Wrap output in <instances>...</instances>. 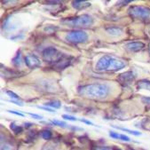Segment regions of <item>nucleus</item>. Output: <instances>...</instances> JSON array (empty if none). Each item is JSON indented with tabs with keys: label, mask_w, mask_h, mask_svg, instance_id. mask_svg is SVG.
Here are the masks:
<instances>
[{
	"label": "nucleus",
	"mask_w": 150,
	"mask_h": 150,
	"mask_svg": "<svg viewBox=\"0 0 150 150\" xmlns=\"http://www.w3.org/2000/svg\"><path fill=\"white\" fill-rule=\"evenodd\" d=\"M79 95L91 100H104L110 93V87L106 83H91L78 88Z\"/></svg>",
	"instance_id": "nucleus-1"
},
{
	"label": "nucleus",
	"mask_w": 150,
	"mask_h": 150,
	"mask_svg": "<svg viewBox=\"0 0 150 150\" xmlns=\"http://www.w3.org/2000/svg\"><path fill=\"white\" fill-rule=\"evenodd\" d=\"M61 23L70 28H87L91 27L94 23V20L89 14H82L76 17L66 18L62 20Z\"/></svg>",
	"instance_id": "nucleus-2"
},
{
	"label": "nucleus",
	"mask_w": 150,
	"mask_h": 150,
	"mask_svg": "<svg viewBox=\"0 0 150 150\" xmlns=\"http://www.w3.org/2000/svg\"><path fill=\"white\" fill-rule=\"evenodd\" d=\"M129 15L133 19H146L150 16V8L143 6H132L128 9Z\"/></svg>",
	"instance_id": "nucleus-3"
},
{
	"label": "nucleus",
	"mask_w": 150,
	"mask_h": 150,
	"mask_svg": "<svg viewBox=\"0 0 150 150\" xmlns=\"http://www.w3.org/2000/svg\"><path fill=\"white\" fill-rule=\"evenodd\" d=\"M88 34L83 30H72L67 33L65 39L73 44H81L85 43L88 40Z\"/></svg>",
	"instance_id": "nucleus-4"
},
{
	"label": "nucleus",
	"mask_w": 150,
	"mask_h": 150,
	"mask_svg": "<svg viewBox=\"0 0 150 150\" xmlns=\"http://www.w3.org/2000/svg\"><path fill=\"white\" fill-rule=\"evenodd\" d=\"M62 55L63 53L59 52L55 47H52V46L46 47L42 52V57L44 61L49 63H52V64L55 63Z\"/></svg>",
	"instance_id": "nucleus-5"
},
{
	"label": "nucleus",
	"mask_w": 150,
	"mask_h": 150,
	"mask_svg": "<svg viewBox=\"0 0 150 150\" xmlns=\"http://www.w3.org/2000/svg\"><path fill=\"white\" fill-rule=\"evenodd\" d=\"M38 88L40 91L45 93H57L58 92V84L55 81L50 79H43L37 83Z\"/></svg>",
	"instance_id": "nucleus-6"
},
{
	"label": "nucleus",
	"mask_w": 150,
	"mask_h": 150,
	"mask_svg": "<svg viewBox=\"0 0 150 150\" xmlns=\"http://www.w3.org/2000/svg\"><path fill=\"white\" fill-rule=\"evenodd\" d=\"M72 59H73V57H71L69 55H66L63 53V55L59 58L55 63L52 64V68H53V69L62 70L70 65Z\"/></svg>",
	"instance_id": "nucleus-7"
},
{
	"label": "nucleus",
	"mask_w": 150,
	"mask_h": 150,
	"mask_svg": "<svg viewBox=\"0 0 150 150\" xmlns=\"http://www.w3.org/2000/svg\"><path fill=\"white\" fill-rule=\"evenodd\" d=\"M113 56L111 55H104L102 56L96 64V70L99 72H104V71H108L109 69V66L111 64V61H112Z\"/></svg>",
	"instance_id": "nucleus-8"
},
{
	"label": "nucleus",
	"mask_w": 150,
	"mask_h": 150,
	"mask_svg": "<svg viewBox=\"0 0 150 150\" xmlns=\"http://www.w3.org/2000/svg\"><path fill=\"white\" fill-rule=\"evenodd\" d=\"M135 77L136 76L132 71H127V72H125L121 75H119L117 80L121 85H123L124 87H127L132 82H134Z\"/></svg>",
	"instance_id": "nucleus-9"
},
{
	"label": "nucleus",
	"mask_w": 150,
	"mask_h": 150,
	"mask_svg": "<svg viewBox=\"0 0 150 150\" xmlns=\"http://www.w3.org/2000/svg\"><path fill=\"white\" fill-rule=\"evenodd\" d=\"M24 62L28 69H36L41 66L40 59L34 54H28L24 58Z\"/></svg>",
	"instance_id": "nucleus-10"
},
{
	"label": "nucleus",
	"mask_w": 150,
	"mask_h": 150,
	"mask_svg": "<svg viewBox=\"0 0 150 150\" xmlns=\"http://www.w3.org/2000/svg\"><path fill=\"white\" fill-rule=\"evenodd\" d=\"M127 50L131 51V52H139L141 51L144 47H145V44L139 41H135V42H130L128 44L125 45V46Z\"/></svg>",
	"instance_id": "nucleus-11"
},
{
	"label": "nucleus",
	"mask_w": 150,
	"mask_h": 150,
	"mask_svg": "<svg viewBox=\"0 0 150 150\" xmlns=\"http://www.w3.org/2000/svg\"><path fill=\"white\" fill-rule=\"evenodd\" d=\"M106 32L112 37H119L124 33V30H123V28L120 27L110 26V27L106 28Z\"/></svg>",
	"instance_id": "nucleus-12"
},
{
	"label": "nucleus",
	"mask_w": 150,
	"mask_h": 150,
	"mask_svg": "<svg viewBox=\"0 0 150 150\" xmlns=\"http://www.w3.org/2000/svg\"><path fill=\"white\" fill-rule=\"evenodd\" d=\"M72 6L76 10H83L91 6V3L86 1H72Z\"/></svg>",
	"instance_id": "nucleus-13"
},
{
	"label": "nucleus",
	"mask_w": 150,
	"mask_h": 150,
	"mask_svg": "<svg viewBox=\"0 0 150 150\" xmlns=\"http://www.w3.org/2000/svg\"><path fill=\"white\" fill-rule=\"evenodd\" d=\"M1 74L3 76V77L5 78H13V77H17L20 73L15 71V70H13V69H7V68H5V71L2 70L1 71Z\"/></svg>",
	"instance_id": "nucleus-14"
},
{
	"label": "nucleus",
	"mask_w": 150,
	"mask_h": 150,
	"mask_svg": "<svg viewBox=\"0 0 150 150\" xmlns=\"http://www.w3.org/2000/svg\"><path fill=\"white\" fill-rule=\"evenodd\" d=\"M137 87L138 89L141 90H147V91H150V81L146 80V79H143L138 82L137 83Z\"/></svg>",
	"instance_id": "nucleus-15"
},
{
	"label": "nucleus",
	"mask_w": 150,
	"mask_h": 150,
	"mask_svg": "<svg viewBox=\"0 0 150 150\" xmlns=\"http://www.w3.org/2000/svg\"><path fill=\"white\" fill-rule=\"evenodd\" d=\"M12 62H13V66L16 67V68H19V67L21 66V64H22V59H21V52L20 51L17 52L16 55L14 56V58L13 59Z\"/></svg>",
	"instance_id": "nucleus-16"
},
{
	"label": "nucleus",
	"mask_w": 150,
	"mask_h": 150,
	"mask_svg": "<svg viewBox=\"0 0 150 150\" xmlns=\"http://www.w3.org/2000/svg\"><path fill=\"white\" fill-rule=\"evenodd\" d=\"M45 105V107H48V108H51L52 109H55V108H59L62 107V102L59 101V100H53L46 102Z\"/></svg>",
	"instance_id": "nucleus-17"
},
{
	"label": "nucleus",
	"mask_w": 150,
	"mask_h": 150,
	"mask_svg": "<svg viewBox=\"0 0 150 150\" xmlns=\"http://www.w3.org/2000/svg\"><path fill=\"white\" fill-rule=\"evenodd\" d=\"M37 137H38V132L37 131H30V132H28L27 133V141L28 142H32L34 140L37 139Z\"/></svg>",
	"instance_id": "nucleus-18"
},
{
	"label": "nucleus",
	"mask_w": 150,
	"mask_h": 150,
	"mask_svg": "<svg viewBox=\"0 0 150 150\" xmlns=\"http://www.w3.org/2000/svg\"><path fill=\"white\" fill-rule=\"evenodd\" d=\"M10 129L13 131V132H14V134H20L23 132V127H21V125H18L14 123H12L10 125Z\"/></svg>",
	"instance_id": "nucleus-19"
},
{
	"label": "nucleus",
	"mask_w": 150,
	"mask_h": 150,
	"mask_svg": "<svg viewBox=\"0 0 150 150\" xmlns=\"http://www.w3.org/2000/svg\"><path fill=\"white\" fill-rule=\"evenodd\" d=\"M40 136L45 140H50L52 138V133L49 130H44L40 132Z\"/></svg>",
	"instance_id": "nucleus-20"
},
{
	"label": "nucleus",
	"mask_w": 150,
	"mask_h": 150,
	"mask_svg": "<svg viewBox=\"0 0 150 150\" xmlns=\"http://www.w3.org/2000/svg\"><path fill=\"white\" fill-rule=\"evenodd\" d=\"M57 146V144L54 141H50L45 144L41 150H54Z\"/></svg>",
	"instance_id": "nucleus-21"
},
{
	"label": "nucleus",
	"mask_w": 150,
	"mask_h": 150,
	"mask_svg": "<svg viewBox=\"0 0 150 150\" xmlns=\"http://www.w3.org/2000/svg\"><path fill=\"white\" fill-rule=\"evenodd\" d=\"M113 127H115V128H116V129H118V130H120V131H123V132H128V133H130V134L135 135V136H139V135H141L140 132H136V131H132V130H129V129H125V128H122V127H116V126H113Z\"/></svg>",
	"instance_id": "nucleus-22"
},
{
	"label": "nucleus",
	"mask_w": 150,
	"mask_h": 150,
	"mask_svg": "<svg viewBox=\"0 0 150 150\" xmlns=\"http://www.w3.org/2000/svg\"><path fill=\"white\" fill-rule=\"evenodd\" d=\"M57 29H58V27L53 26V25H48L44 28V30L47 33H53L57 30Z\"/></svg>",
	"instance_id": "nucleus-23"
},
{
	"label": "nucleus",
	"mask_w": 150,
	"mask_h": 150,
	"mask_svg": "<svg viewBox=\"0 0 150 150\" xmlns=\"http://www.w3.org/2000/svg\"><path fill=\"white\" fill-rule=\"evenodd\" d=\"M51 123L56 126H59V127H62V128H65L67 127V124L65 122H62V121H59V120H52Z\"/></svg>",
	"instance_id": "nucleus-24"
},
{
	"label": "nucleus",
	"mask_w": 150,
	"mask_h": 150,
	"mask_svg": "<svg viewBox=\"0 0 150 150\" xmlns=\"http://www.w3.org/2000/svg\"><path fill=\"white\" fill-rule=\"evenodd\" d=\"M6 94L12 99V100H20L21 98L19 97V95H17L15 93L12 92V91H6Z\"/></svg>",
	"instance_id": "nucleus-25"
},
{
	"label": "nucleus",
	"mask_w": 150,
	"mask_h": 150,
	"mask_svg": "<svg viewBox=\"0 0 150 150\" xmlns=\"http://www.w3.org/2000/svg\"><path fill=\"white\" fill-rule=\"evenodd\" d=\"M93 150H117V149L111 146H94Z\"/></svg>",
	"instance_id": "nucleus-26"
},
{
	"label": "nucleus",
	"mask_w": 150,
	"mask_h": 150,
	"mask_svg": "<svg viewBox=\"0 0 150 150\" xmlns=\"http://www.w3.org/2000/svg\"><path fill=\"white\" fill-rule=\"evenodd\" d=\"M1 150H13V146L9 143H2Z\"/></svg>",
	"instance_id": "nucleus-27"
},
{
	"label": "nucleus",
	"mask_w": 150,
	"mask_h": 150,
	"mask_svg": "<svg viewBox=\"0 0 150 150\" xmlns=\"http://www.w3.org/2000/svg\"><path fill=\"white\" fill-rule=\"evenodd\" d=\"M141 101L143 104H145L148 108H150V97H143L141 99Z\"/></svg>",
	"instance_id": "nucleus-28"
},
{
	"label": "nucleus",
	"mask_w": 150,
	"mask_h": 150,
	"mask_svg": "<svg viewBox=\"0 0 150 150\" xmlns=\"http://www.w3.org/2000/svg\"><path fill=\"white\" fill-rule=\"evenodd\" d=\"M62 118H64L65 120H69V121H76V118L72 116V115H63Z\"/></svg>",
	"instance_id": "nucleus-29"
},
{
	"label": "nucleus",
	"mask_w": 150,
	"mask_h": 150,
	"mask_svg": "<svg viewBox=\"0 0 150 150\" xmlns=\"http://www.w3.org/2000/svg\"><path fill=\"white\" fill-rule=\"evenodd\" d=\"M120 135L121 134H119L118 132H110L109 133V136L113 139H120Z\"/></svg>",
	"instance_id": "nucleus-30"
},
{
	"label": "nucleus",
	"mask_w": 150,
	"mask_h": 150,
	"mask_svg": "<svg viewBox=\"0 0 150 150\" xmlns=\"http://www.w3.org/2000/svg\"><path fill=\"white\" fill-rule=\"evenodd\" d=\"M38 108L40 109H43V110H45V111H48V112H55L54 109L51 108H48V107H43V106H38Z\"/></svg>",
	"instance_id": "nucleus-31"
},
{
	"label": "nucleus",
	"mask_w": 150,
	"mask_h": 150,
	"mask_svg": "<svg viewBox=\"0 0 150 150\" xmlns=\"http://www.w3.org/2000/svg\"><path fill=\"white\" fill-rule=\"evenodd\" d=\"M28 115H30L31 117H33L34 119H38V120H40V119H42V118H43V116H42V115H37V114L28 113Z\"/></svg>",
	"instance_id": "nucleus-32"
},
{
	"label": "nucleus",
	"mask_w": 150,
	"mask_h": 150,
	"mask_svg": "<svg viewBox=\"0 0 150 150\" xmlns=\"http://www.w3.org/2000/svg\"><path fill=\"white\" fill-rule=\"evenodd\" d=\"M9 101H10V102H12V103H14V104H16V105H18V106L23 107V102H22V101H20V100H10Z\"/></svg>",
	"instance_id": "nucleus-33"
},
{
	"label": "nucleus",
	"mask_w": 150,
	"mask_h": 150,
	"mask_svg": "<svg viewBox=\"0 0 150 150\" xmlns=\"http://www.w3.org/2000/svg\"><path fill=\"white\" fill-rule=\"evenodd\" d=\"M9 113H12V114H13V115H19V116H24V114H22V113H21V112H17V111H13V110H7Z\"/></svg>",
	"instance_id": "nucleus-34"
},
{
	"label": "nucleus",
	"mask_w": 150,
	"mask_h": 150,
	"mask_svg": "<svg viewBox=\"0 0 150 150\" xmlns=\"http://www.w3.org/2000/svg\"><path fill=\"white\" fill-rule=\"evenodd\" d=\"M120 139H122V140H125V141H130L131 139L128 137V136H125L124 134H121L120 135Z\"/></svg>",
	"instance_id": "nucleus-35"
},
{
	"label": "nucleus",
	"mask_w": 150,
	"mask_h": 150,
	"mask_svg": "<svg viewBox=\"0 0 150 150\" xmlns=\"http://www.w3.org/2000/svg\"><path fill=\"white\" fill-rule=\"evenodd\" d=\"M80 121H81V122H83V123H84V124L90 125H93V123L90 122V121H88V120H85V119H81Z\"/></svg>",
	"instance_id": "nucleus-36"
},
{
	"label": "nucleus",
	"mask_w": 150,
	"mask_h": 150,
	"mask_svg": "<svg viewBox=\"0 0 150 150\" xmlns=\"http://www.w3.org/2000/svg\"><path fill=\"white\" fill-rule=\"evenodd\" d=\"M132 0H128V1H122V2H119V3H117V5L119 6V5L123 4L122 6H126V4H130V3H132Z\"/></svg>",
	"instance_id": "nucleus-37"
},
{
	"label": "nucleus",
	"mask_w": 150,
	"mask_h": 150,
	"mask_svg": "<svg viewBox=\"0 0 150 150\" xmlns=\"http://www.w3.org/2000/svg\"><path fill=\"white\" fill-rule=\"evenodd\" d=\"M47 4H52V6L53 5H56V4H59V3H62L61 1H48V2H46Z\"/></svg>",
	"instance_id": "nucleus-38"
},
{
	"label": "nucleus",
	"mask_w": 150,
	"mask_h": 150,
	"mask_svg": "<svg viewBox=\"0 0 150 150\" xmlns=\"http://www.w3.org/2000/svg\"><path fill=\"white\" fill-rule=\"evenodd\" d=\"M32 125H34L31 124V123H25V127L26 128H29V127H31Z\"/></svg>",
	"instance_id": "nucleus-39"
},
{
	"label": "nucleus",
	"mask_w": 150,
	"mask_h": 150,
	"mask_svg": "<svg viewBox=\"0 0 150 150\" xmlns=\"http://www.w3.org/2000/svg\"><path fill=\"white\" fill-rule=\"evenodd\" d=\"M148 52H149V53H150V43H149V45H148Z\"/></svg>",
	"instance_id": "nucleus-40"
},
{
	"label": "nucleus",
	"mask_w": 150,
	"mask_h": 150,
	"mask_svg": "<svg viewBox=\"0 0 150 150\" xmlns=\"http://www.w3.org/2000/svg\"><path fill=\"white\" fill-rule=\"evenodd\" d=\"M149 34H150V28H149Z\"/></svg>",
	"instance_id": "nucleus-41"
}]
</instances>
